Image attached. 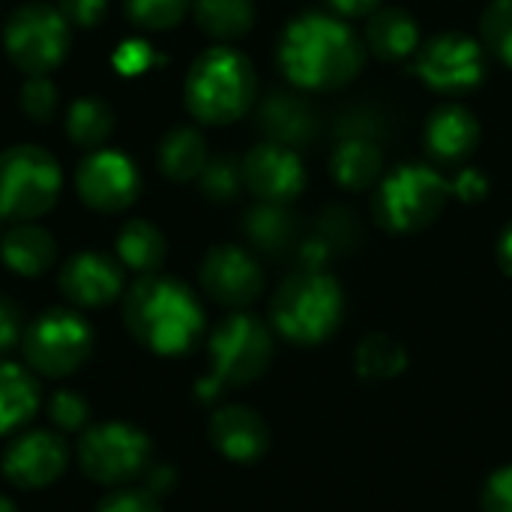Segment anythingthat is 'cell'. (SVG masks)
Returning <instances> with one entry per match:
<instances>
[{"label": "cell", "instance_id": "1", "mask_svg": "<svg viewBox=\"0 0 512 512\" xmlns=\"http://www.w3.org/2000/svg\"><path fill=\"white\" fill-rule=\"evenodd\" d=\"M360 36L336 15L303 12L279 36L276 63L300 90H336L363 69Z\"/></svg>", "mask_w": 512, "mask_h": 512}, {"label": "cell", "instance_id": "2", "mask_svg": "<svg viewBox=\"0 0 512 512\" xmlns=\"http://www.w3.org/2000/svg\"><path fill=\"white\" fill-rule=\"evenodd\" d=\"M123 318L129 333L162 357L189 351L204 330L198 297L168 276H141L123 300Z\"/></svg>", "mask_w": 512, "mask_h": 512}, {"label": "cell", "instance_id": "3", "mask_svg": "<svg viewBox=\"0 0 512 512\" xmlns=\"http://www.w3.org/2000/svg\"><path fill=\"white\" fill-rule=\"evenodd\" d=\"M183 93L195 120L225 126L249 111L255 99V69L246 54L216 45L195 57Z\"/></svg>", "mask_w": 512, "mask_h": 512}, {"label": "cell", "instance_id": "4", "mask_svg": "<svg viewBox=\"0 0 512 512\" xmlns=\"http://www.w3.org/2000/svg\"><path fill=\"white\" fill-rule=\"evenodd\" d=\"M345 312L339 282L324 270H300L288 276L270 303L273 327L294 345L327 342Z\"/></svg>", "mask_w": 512, "mask_h": 512}, {"label": "cell", "instance_id": "5", "mask_svg": "<svg viewBox=\"0 0 512 512\" xmlns=\"http://www.w3.org/2000/svg\"><path fill=\"white\" fill-rule=\"evenodd\" d=\"M450 198V180L441 171L429 165H399L378 183L372 216L390 234H414L429 228Z\"/></svg>", "mask_w": 512, "mask_h": 512}, {"label": "cell", "instance_id": "6", "mask_svg": "<svg viewBox=\"0 0 512 512\" xmlns=\"http://www.w3.org/2000/svg\"><path fill=\"white\" fill-rule=\"evenodd\" d=\"M273 360V336L255 315L234 312L210 336V375L198 381L204 402L216 399L225 387L252 384Z\"/></svg>", "mask_w": 512, "mask_h": 512}, {"label": "cell", "instance_id": "7", "mask_svg": "<svg viewBox=\"0 0 512 512\" xmlns=\"http://www.w3.org/2000/svg\"><path fill=\"white\" fill-rule=\"evenodd\" d=\"M60 186L63 174L48 150L18 144L0 153V219L30 222L48 213Z\"/></svg>", "mask_w": 512, "mask_h": 512}, {"label": "cell", "instance_id": "8", "mask_svg": "<svg viewBox=\"0 0 512 512\" xmlns=\"http://www.w3.org/2000/svg\"><path fill=\"white\" fill-rule=\"evenodd\" d=\"M3 45L9 60L27 75H45L63 63L69 51V21L57 6L24 3L3 27Z\"/></svg>", "mask_w": 512, "mask_h": 512}, {"label": "cell", "instance_id": "9", "mask_svg": "<svg viewBox=\"0 0 512 512\" xmlns=\"http://www.w3.org/2000/svg\"><path fill=\"white\" fill-rule=\"evenodd\" d=\"M21 348L33 372L45 378H63L84 366L93 351V333L78 312L48 309L27 324Z\"/></svg>", "mask_w": 512, "mask_h": 512}, {"label": "cell", "instance_id": "10", "mask_svg": "<svg viewBox=\"0 0 512 512\" xmlns=\"http://www.w3.org/2000/svg\"><path fill=\"white\" fill-rule=\"evenodd\" d=\"M150 462V438L129 423H99L90 426L78 441L81 471L105 486L126 483L138 477Z\"/></svg>", "mask_w": 512, "mask_h": 512}, {"label": "cell", "instance_id": "11", "mask_svg": "<svg viewBox=\"0 0 512 512\" xmlns=\"http://www.w3.org/2000/svg\"><path fill=\"white\" fill-rule=\"evenodd\" d=\"M417 75L435 93H465L486 75V48L465 33H441L417 51Z\"/></svg>", "mask_w": 512, "mask_h": 512}, {"label": "cell", "instance_id": "12", "mask_svg": "<svg viewBox=\"0 0 512 512\" xmlns=\"http://www.w3.org/2000/svg\"><path fill=\"white\" fill-rule=\"evenodd\" d=\"M78 198L96 213H120L126 210L138 192L141 177L135 162L120 150H93L75 171Z\"/></svg>", "mask_w": 512, "mask_h": 512}, {"label": "cell", "instance_id": "13", "mask_svg": "<svg viewBox=\"0 0 512 512\" xmlns=\"http://www.w3.org/2000/svg\"><path fill=\"white\" fill-rule=\"evenodd\" d=\"M243 183L258 201L267 204H288L294 201L306 186V168L294 147L279 141L255 144L246 159L240 162Z\"/></svg>", "mask_w": 512, "mask_h": 512}, {"label": "cell", "instance_id": "14", "mask_svg": "<svg viewBox=\"0 0 512 512\" xmlns=\"http://www.w3.org/2000/svg\"><path fill=\"white\" fill-rule=\"evenodd\" d=\"M201 288L207 291L210 300L228 309H243L249 306L261 288H264V273L258 261L240 249V246H213L204 261H201Z\"/></svg>", "mask_w": 512, "mask_h": 512}, {"label": "cell", "instance_id": "15", "mask_svg": "<svg viewBox=\"0 0 512 512\" xmlns=\"http://www.w3.org/2000/svg\"><path fill=\"white\" fill-rule=\"evenodd\" d=\"M66 444L60 435L36 429L18 435L3 453V477L18 489H42L51 486L66 468Z\"/></svg>", "mask_w": 512, "mask_h": 512}, {"label": "cell", "instance_id": "16", "mask_svg": "<svg viewBox=\"0 0 512 512\" xmlns=\"http://www.w3.org/2000/svg\"><path fill=\"white\" fill-rule=\"evenodd\" d=\"M123 288V270L102 252H78L60 270V291L69 303L96 309L108 306Z\"/></svg>", "mask_w": 512, "mask_h": 512}, {"label": "cell", "instance_id": "17", "mask_svg": "<svg viewBox=\"0 0 512 512\" xmlns=\"http://www.w3.org/2000/svg\"><path fill=\"white\" fill-rule=\"evenodd\" d=\"M210 444L231 462H258L270 447V429L264 417L246 405H225L210 420Z\"/></svg>", "mask_w": 512, "mask_h": 512}, {"label": "cell", "instance_id": "18", "mask_svg": "<svg viewBox=\"0 0 512 512\" xmlns=\"http://www.w3.org/2000/svg\"><path fill=\"white\" fill-rule=\"evenodd\" d=\"M426 150L435 162L444 165H459L465 162L477 144H480V123L477 117L456 102H447L441 108L432 111L429 123H426Z\"/></svg>", "mask_w": 512, "mask_h": 512}, {"label": "cell", "instance_id": "19", "mask_svg": "<svg viewBox=\"0 0 512 512\" xmlns=\"http://www.w3.org/2000/svg\"><path fill=\"white\" fill-rule=\"evenodd\" d=\"M366 45L378 60H405L420 48V27L405 9L384 6L366 24Z\"/></svg>", "mask_w": 512, "mask_h": 512}, {"label": "cell", "instance_id": "20", "mask_svg": "<svg viewBox=\"0 0 512 512\" xmlns=\"http://www.w3.org/2000/svg\"><path fill=\"white\" fill-rule=\"evenodd\" d=\"M0 258L3 264L18 273V276H39L45 273L54 258H57V243L54 237L39 228V225H30V222H21L15 228H9L0 240Z\"/></svg>", "mask_w": 512, "mask_h": 512}, {"label": "cell", "instance_id": "21", "mask_svg": "<svg viewBox=\"0 0 512 512\" xmlns=\"http://www.w3.org/2000/svg\"><path fill=\"white\" fill-rule=\"evenodd\" d=\"M330 171L342 189L366 192L384 174V156L378 144H372L369 138H345L336 144L330 156Z\"/></svg>", "mask_w": 512, "mask_h": 512}, {"label": "cell", "instance_id": "22", "mask_svg": "<svg viewBox=\"0 0 512 512\" xmlns=\"http://www.w3.org/2000/svg\"><path fill=\"white\" fill-rule=\"evenodd\" d=\"M39 408V384L18 363H0V435L30 423Z\"/></svg>", "mask_w": 512, "mask_h": 512}, {"label": "cell", "instance_id": "23", "mask_svg": "<svg viewBox=\"0 0 512 512\" xmlns=\"http://www.w3.org/2000/svg\"><path fill=\"white\" fill-rule=\"evenodd\" d=\"M210 162L207 156V141L198 129L192 126H174L162 141H159V168L171 180H192L204 171Z\"/></svg>", "mask_w": 512, "mask_h": 512}, {"label": "cell", "instance_id": "24", "mask_svg": "<svg viewBox=\"0 0 512 512\" xmlns=\"http://www.w3.org/2000/svg\"><path fill=\"white\" fill-rule=\"evenodd\" d=\"M165 237L147 219H132L117 234V258L135 273H153L165 261Z\"/></svg>", "mask_w": 512, "mask_h": 512}, {"label": "cell", "instance_id": "25", "mask_svg": "<svg viewBox=\"0 0 512 512\" xmlns=\"http://www.w3.org/2000/svg\"><path fill=\"white\" fill-rule=\"evenodd\" d=\"M261 126L264 132L270 135V141H279V144H300L309 138L312 132V114L309 108L291 96V93H273L264 108H261Z\"/></svg>", "mask_w": 512, "mask_h": 512}, {"label": "cell", "instance_id": "26", "mask_svg": "<svg viewBox=\"0 0 512 512\" xmlns=\"http://www.w3.org/2000/svg\"><path fill=\"white\" fill-rule=\"evenodd\" d=\"M192 9L198 27L216 39H237L255 24L252 0H192Z\"/></svg>", "mask_w": 512, "mask_h": 512}, {"label": "cell", "instance_id": "27", "mask_svg": "<svg viewBox=\"0 0 512 512\" xmlns=\"http://www.w3.org/2000/svg\"><path fill=\"white\" fill-rule=\"evenodd\" d=\"M354 366L366 381H390L408 369V351L387 333H369L354 351Z\"/></svg>", "mask_w": 512, "mask_h": 512}, {"label": "cell", "instance_id": "28", "mask_svg": "<svg viewBox=\"0 0 512 512\" xmlns=\"http://www.w3.org/2000/svg\"><path fill=\"white\" fill-rule=\"evenodd\" d=\"M114 132V114L111 108L96 99V96H81L69 105L66 114V135L72 138L75 147L84 150H99L108 135Z\"/></svg>", "mask_w": 512, "mask_h": 512}, {"label": "cell", "instance_id": "29", "mask_svg": "<svg viewBox=\"0 0 512 512\" xmlns=\"http://www.w3.org/2000/svg\"><path fill=\"white\" fill-rule=\"evenodd\" d=\"M249 240L258 246V249H267V252H279L285 249L294 234H297V219L294 213L285 207V204H267L261 201L258 207H252L246 213V222H243Z\"/></svg>", "mask_w": 512, "mask_h": 512}, {"label": "cell", "instance_id": "30", "mask_svg": "<svg viewBox=\"0 0 512 512\" xmlns=\"http://www.w3.org/2000/svg\"><path fill=\"white\" fill-rule=\"evenodd\" d=\"M480 42L512 69V0H492L480 18Z\"/></svg>", "mask_w": 512, "mask_h": 512}, {"label": "cell", "instance_id": "31", "mask_svg": "<svg viewBox=\"0 0 512 512\" xmlns=\"http://www.w3.org/2000/svg\"><path fill=\"white\" fill-rule=\"evenodd\" d=\"M192 0H123V9L132 24L144 30H168L174 27Z\"/></svg>", "mask_w": 512, "mask_h": 512}, {"label": "cell", "instance_id": "32", "mask_svg": "<svg viewBox=\"0 0 512 512\" xmlns=\"http://www.w3.org/2000/svg\"><path fill=\"white\" fill-rule=\"evenodd\" d=\"M201 189L207 198L213 201H228L237 195L240 183H243V168L231 159V156H216L204 165V171L198 174Z\"/></svg>", "mask_w": 512, "mask_h": 512}, {"label": "cell", "instance_id": "33", "mask_svg": "<svg viewBox=\"0 0 512 512\" xmlns=\"http://www.w3.org/2000/svg\"><path fill=\"white\" fill-rule=\"evenodd\" d=\"M18 105L33 123H45L57 111V87L45 75H27V81L18 93Z\"/></svg>", "mask_w": 512, "mask_h": 512}, {"label": "cell", "instance_id": "34", "mask_svg": "<svg viewBox=\"0 0 512 512\" xmlns=\"http://www.w3.org/2000/svg\"><path fill=\"white\" fill-rule=\"evenodd\" d=\"M48 417L57 429L63 432H78L87 426V417H90V408L87 402L81 399V393H72V390H57L48 402Z\"/></svg>", "mask_w": 512, "mask_h": 512}, {"label": "cell", "instance_id": "35", "mask_svg": "<svg viewBox=\"0 0 512 512\" xmlns=\"http://www.w3.org/2000/svg\"><path fill=\"white\" fill-rule=\"evenodd\" d=\"M153 63H159V57L153 54V48L141 39H126L117 51H114V66L123 72V75H141L147 72Z\"/></svg>", "mask_w": 512, "mask_h": 512}, {"label": "cell", "instance_id": "36", "mask_svg": "<svg viewBox=\"0 0 512 512\" xmlns=\"http://www.w3.org/2000/svg\"><path fill=\"white\" fill-rule=\"evenodd\" d=\"M483 512H512V465L498 468L483 486Z\"/></svg>", "mask_w": 512, "mask_h": 512}, {"label": "cell", "instance_id": "37", "mask_svg": "<svg viewBox=\"0 0 512 512\" xmlns=\"http://www.w3.org/2000/svg\"><path fill=\"white\" fill-rule=\"evenodd\" d=\"M450 195L465 204H477L489 195V177L480 168H459V174L450 180Z\"/></svg>", "mask_w": 512, "mask_h": 512}, {"label": "cell", "instance_id": "38", "mask_svg": "<svg viewBox=\"0 0 512 512\" xmlns=\"http://www.w3.org/2000/svg\"><path fill=\"white\" fill-rule=\"evenodd\" d=\"M57 9L75 27H96L108 12V0H57Z\"/></svg>", "mask_w": 512, "mask_h": 512}, {"label": "cell", "instance_id": "39", "mask_svg": "<svg viewBox=\"0 0 512 512\" xmlns=\"http://www.w3.org/2000/svg\"><path fill=\"white\" fill-rule=\"evenodd\" d=\"M96 512H162L156 495L150 492H138V489H123L108 495Z\"/></svg>", "mask_w": 512, "mask_h": 512}, {"label": "cell", "instance_id": "40", "mask_svg": "<svg viewBox=\"0 0 512 512\" xmlns=\"http://www.w3.org/2000/svg\"><path fill=\"white\" fill-rule=\"evenodd\" d=\"M24 315L21 309L9 300V297H0V354L12 351L21 339H24Z\"/></svg>", "mask_w": 512, "mask_h": 512}, {"label": "cell", "instance_id": "41", "mask_svg": "<svg viewBox=\"0 0 512 512\" xmlns=\"http://www.w3.org/2000/svg\"><path fill=\"white\" fill-rule=\"evenodd\" d=\"M381 0H330V6L339 12V15H348V18H360V15H369L378 9Z\"/></svg>", "mask_w": 512, "mask_h": 512}, {"label": "cell", "instance_id": "42", "mask_svg": "<svg viewBox=\"0 0 512 512\" xmlns=\"http://www.w3.org/2000/svg\"><path fill=\"white\" fill-rule=\"evenodd\" d=\"M174 486V471L171 468H156L153 474H150V480H147V492L150 495H162V492H168Z\"/></svg>", "mask_w": 512, "mask_h": 512}, {"label": "cell", "instance_id": "43", "mask_svg": "<svg viewBox=\"0 0 512 512\" xmlns=\"http://www.w3.org/2000/svg\"><path fill=\"white\" fill-rule=\"evenodd\" d=\"M498 264L507 276H512V222L504 228V234L498 240Z\"/></svg>", "mask_w": 512, "mask_h": 512}, {"label": "cell", "instance_id": "44", "mask_svg": "<svg viewBox=\"0 0 512 512\" xmlns=\"http://www.w3.org/2000/svg\"><path fill=\"white\" fill-rule=\"evenodd\" d=\"M0 512H18V510H15V504H12L9 498H3V495H0Z\"/></svg>", "mask_w": 512, "mask_h": 512}]
</instances>
